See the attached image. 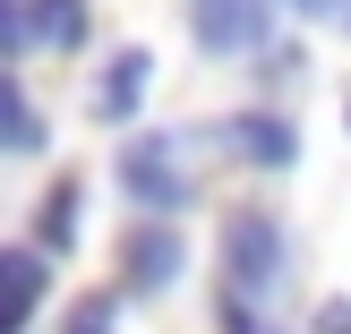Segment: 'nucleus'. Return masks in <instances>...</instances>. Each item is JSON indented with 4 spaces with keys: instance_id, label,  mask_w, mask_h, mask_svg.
<instances>
[{
    "instance_id": "obj_1",
    "label": "nucleus",
    "mask_w": 351,
    "mask_h": 334,
    "mask_svg": "<svg viewBox=\"0 0 351 334\" xmlns=\"http://www.w3.org/2000/svg\"><path fill=\"white\" fill-rule=\"evenodd\" d=\"M274 266H283V240H274L266 215H232L223 223V274H232L240 300H257V291L274 283Z\"/></svg>"
},
{
    "instance_id": "obj_2",
    "label": "nucleus",
    "mask_w": 351,
    "mask_h": 334,
    "mask_svg": "<svg viewBox=\"0 0 351 334\" xmlns=\"http://www.w3.org/2000/svg\"><path fill=\"white\" fill-rule=\"evenodd\" d=\"M120 189H129L137 206H180V198H189L180 146H171V137H146V146H129V154H120Z\"/></svg>"
},
{
    "instance_id": "obj_3",
    "label": "nucleus",
    "mask_w": 351,
    "mask_h": 334,
    "mask_svg": "<svg viewBox=\"0 0 351 334\" xmlns=\"http://www.w3.org/2000/svg\"><path fill=\"white\" fill-rule=\"evenodd\" d=\"M266 34V0H197V43L206 51H249Z\"/></svg>"
},
{
    "instance_id": "obj_4",
    "label": "nucleus",
    "mask_w": 351,
    "mask_h": 334,
    "mask_svg": "<svg viewBox=\"0 0 351 334\" xmlns=\"http://www.w3.org/2000/svg\"><path fill=\"white\" fill-rule=\"evenodd\" d=\"M34 309H43V257L9 249V257H0V334H26Z\"/></svg>"
},
{
    "instance_id": "obj_5",
    "label": "nucleus",
    "mask_w": 351,
    "mask_h": 334,
    "mask_svg": "<svg viewBox=\"0 0 351 334\" xmlns=\"http://www.w3.org/2000/svg\"><path fill=\"white\" fill-rule=\"evenodd\" d=\"M171 274H180V232H171V223L129 232V283H137V291H163Z\"/></svg>"
},
{
    "instance_id": "obj_6",
    "label": "nucleus",
    "mask_w": 351,
    "mask_h": 334,
    "mask_svg": "<svg viewBox=\"0 0 351 334\" xmlns=\"http://www.w3.org/2000/svg\"><path fill=\"white\" fill-rule=\"evenodd\" d=\"M146 77H154V69H146V51H112L95 112H103V120H129V112H137V95H146Z\"/></svg>"
},
{
    "instance_id": "obj_7",
    "label": "nucleus",
    "mask_w": 351,
    "mask_h": 334,
    "mask_svg": "<svg viewBox=\"0 0 351 334\" xmlns=\"http://www.w3.org/2000/svg\"><path fill=\"white\" fill-rule=\"evenodd\" d=\"M26 34H34V43H77L86 9H77V0H26Z\"/></svg>"
},
{
    "instance_id": "obj_8",
    "label": "nucleus",
    "mask_w": 351,
    "mask_h": 334,
    "mask_svg": "<svg viewBox=\"0 0 351 334\" xmlns=\"http://www.w3.org/2000/svg\"><path fill=\"white\" fill-rule=\"evenodd\" d=\"M232 137L249 146V163H291V129L283 120H232Z\"/></svg>"
},
{
    "instance_id": "obj_9",
    "label": "nucleus",
    "mask_w": 351,
    "mask_h": 334,
    "mask_svg": "<svg viewBox=\"0 0 351 334\" xmlns=\"http://www.w3.org/2000/svg\"><path fill=\"white\" fill-rule=\"evenodd\" d=\"M0 112H9V146H17V154H34V146H43V120H34L26 86H0Z\"/></svg>"
},
{
    "instance_id": "obj_10",
    "label": "nucleus",
    "mask_w": 351,
    "mask_h": 334,
    "mask_svg": "<svg viewBox=\"0 0 351 334\" xmlns=\"http://www.w3.org/2000/svg\"><path fill=\"white\" fill-rule=\"evenodd\" d=\"M69 232H77V180H60L43 198V249H69Z\"/></svg>"
},
{
    "instance_id": "obj_11",
    "label": "nucleus",
    "mask_w": 351,
    "mask_h": 334,
    "mask_svg": "<svg viewBox=\"0 0 351 334\" xmlns=\"http://www.w3.org/2000/svg\"><path fill=\"white\" fill-rule=\"evenodd\" d=\"M317 334H351V309L335 300V309H317Z\"/></svg>"
},
{
    "instance_id": "obj_12",
    "label": "nucleus",
    "mask_w": 351,
    "mask_h": 334,
    "mask_svg": "<svg viewBox=\"0 0 351 334\" xmlns=\"http://www.w3.org/2000/svg\"><path fill=\"white\" fill-rule=\"evenodd\" d=\"M77 334H103V318H95V309H86V318H77Z\"/></svg>"
},
{
    "instance_id": "obj_13",
    "label": "nucleus",
    "mask_w": 351,
    "mask_h": 334,
    "mask_svg": "<svg viewBox=\"0 0 351 334\" xmlns=\"http://www.w3.org/2000/svg\"><path fill=\"white\" fill-rule=\"evenodd\" d=\"M308 9H335V0H308Z\"/></svg>"
}]
</instances>
